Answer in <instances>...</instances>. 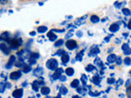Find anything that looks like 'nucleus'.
Here are the masks:
<instances>
[{
	"label": "nucleus",
	"mask_w": 131,
	"mask_h": 98,
	"mask_svg": "<svg viewBox=\"0 0 131 98\" xmlns=\"http://www.w3.org/2000/svg\"><path fill=\"white\" fill-rule=\"evenodd\" d=\"M10 45L11 49L16 50L18 48H20V46L22 45V39L21 38H11L10 40L7 42Z\"/></svg>",
	"instance_id": "f257e3e1"
},
{
	"label": "nucleus",
	"mask_w": 131,
	"mask_h": 98,
	"mask_svg": "<svg viewBox=\"0 0 131 98\" xmlns=\"http://www.w3.org/2000/svg\"><path fill=\"white\" fill-rule=\"evenodd\" d=\"M46 66L50 70H56L58 68V62L54 58H50L46 62Z\"/></svg>",
	"instance_id": "f03ea898"
},
{
	"label": "nucleus",
	"mask_w": 131,
	"mask_h": 98,
	"mask_svg": "<svg viewBox=\"0 0 131 98\" xmlns=\"http://www.w3.org/2000/svg\"><path fill=\"white\" fill-rule=\"evenodd\" d=\"M66 47L71 51L74 50L75 48H77V43L74 39H68V40L66 42Z\"/></svg>",
	"instance_id": "7ed1b4c3"
},
{
	"label": "nucleus",
	"mask_w": 131,
	"mask_h": 98,
	"mask_svg": "<svg viewBox=\"0 0 131 98\" xmlns=\"http://www.w3.org/2000/svg\"><path fill=\"white\" fill-rule=\"evenodd\" d=\"M0 50L5 55H9L11 52V48L7 46L5 43H2V44H0Z\"/></svg>",
	"instance_id": "20e7f679"
},
{
	"label": "nucleus",
	"mask_w": 131,
	"mask_h": 98,
	"mask_svg": "<svg viewBox=\"0 0 131 98\" xmlns=\"http://www.w3.org/2000/svg\"><path fill=\"white\" fill-rule=\"evenodd\" d=\"M54 74H53V80H57L59 79L60 76L61 75V74L63 73V69L62 68H57L56 70H54Z\"/></svg>",
	"instance_id": "39448f33"
},
{
	"label": "nucleus",
	"mask_w": 131,
	"mask_h": 98,
	"mask_svg": "<svg viewBox=\"0 0 131 98\" xmlns=\"http://www.w3.org/2000/svg\"><path fill=\"white\" fill-rule=\"evenodd\" d=\"M100 53V49L97 46H94V48H92L91 50H90V52L89 53H88V57H96L98 54Z\"/></svg>",
	"instance_id": "423d86ee"
},
{
	"label": "nucleus",
	"mask_w": 131,
	"mask_h": 98,
	"mask_svg": "<svg viewBox=\"0 0 131 98\" xmlns=\"http://www.w3.org/2000/svg\"><path fill=\"white\" fill-rule=\"evenodd\" d=\"M21 77V71H14L10 74V78L11 80H17Z\"/></svg>",
	"instance_id": "0eeeda50"
},
{
	"label": "nucleus",
	"mask_w": 131,
	"mask_h": 98,
	"mask_svg": "<svg viewBox=\"0 0 131 98\" xmlns=\"http://www.w3.org/2000/svg\"><path fill=\"white\" fill-rule=\"evenodd\" d=\"M15 61H16V57L15 56H11L7 63L6 64V69H9L13 66V64H15Z\"/></svg>",
	"instance_id": "6e6552de"
},
{
	"label": "nucleus",
	"mask_w": 131,
	"mask_h": 98,
	"mask_svg": "<svg viewBox=\"0 0 131 98\" xmlns=\"http://www.w3.org/2000/svg\"><path fill=\"white\" fill-rule=\"evenodd\" d=\"M121 49L123 51V52H124L125 55L126 56H128V55H130L131 54V48L129 47V44H124L121 47Z\"/></svg>",
	"instance_id": "1a4fd4ad"
},
{
	"label": "nucleus",
	"mask_w": 131,
	"mask_h": 98,
	"mask_svg": "<svg viewBox=\"0 0 131 98\" xmlns=\"http://www.w3.org/2000/svg\"><path fill=\"white\" fill-rule=\"evenodd\" d=\"M22 96H23V89L22 88L16 89L12 92V96L14 98H21Z\"/></svg>",
	"instance_id": "9d476101"
},
{
	"label": "nucleus",
	"mask_w": 131,
	"mask_h": 98,
	"mask_svg": "<svg viewBox=\"0 0 131 98\" xmlns=\"http://www.w3.org/2000/svg\"><path fill=\"white\" fill-rule=\"evenodd\" d=\"M91 82L93 83L94 85L99 86L100 83H101V78H100L98 74H95V75L91 78Z\"/></svg>",
	"instance_id": "9b49d317"
},
{
	"label": "nucleus",
	"mask_w": 131,
	"mask_h": 98,
	"mask_svg": "<svg viewBox=\"0 0 131 98\" xmlns=\"http://www.w3.org/2000/svg\"><path fill=\"white\" fill-rule=\"evenodd\" d=\"M119 29H120V25H118V23H113V24H111L109 27V30L112 33L117 32Z\"/></svg>",
	"instance_id": "f8f14e48"
},
{
	"label": "nucleus",
	"mask_w": 131,
	"mask_h": 98,
	"mask_svg": "<svg viewBox=\"0 0 131 98\" xmlns=\"http://www.w3.org/2000/svg\"><path fill=\"white\" fill-rule=\"evenodd\" d=\"M11 39L10 36H9V33L8 32H4L3 34H2L0 35V41H5V42H8Z\"/></svg>",
	"instance_id": "ddd939ff"
},
{
	"label": "nucleus",
	"mask_w": 131,
	"mask_h": 98,
	"mask_svg": "<svg viewBox=\"0 0 131 98\" xmlns=\"http://www.w3.org/2000/svg\"><path fill=\"white\" fill-rule=\"evenodd\" d=\"M44 74V69L42 67H37L34 70V76H38V77H40Z\"/></svg>",
	"instance_id": "4468645a"
},
{
	"label": "nucleus",
	"mask_w": 131,
	"mask_h": 98,
	"mask_svg": "<svg viewBox=\"0 0 131 98\" xmlns=\"http://www.w3.org/2000/svg\"><path fill=\"white\" fill-rule=\"evenodd\" d=\"M47 36H48V38H49V40L51 41V42H54V41H56V40H57V34H55L54 32H53V31H52V30H51V31H49V32L48 33Z\"/></svg>",
	"instance_id": "2eb2a0df"
},
{
	"label": "nucleus",
	"mask_w": 131,
	"mask_h": 98,
	"mask_svg": "<svg viewBox=\"0 0 131 98\" xmlns=\"http://www.w3.org/2000/svg\"><path fill=\"white\" fill-rule=\"evenodd\" d=\"M116 58L117 57L115 54L111 53L107 57V61H108V63H114V62L116 61Z\"/></svg>",
	"instance_id": "dca6fc26"
},
{
	"label": "nucleus",
	"mask_w": 131,
	"mask_h": 98,
	"mask_svg": "<svg viewBox=\"0 0 131 98\" xmlns=\"http://www.w3.org/2000/svg\"><path fill=\"white\" fill-rule=\"evenodd\" d=\"M84 50H85V49H83L82 51H80V52L79 53H77L76 57H75V60H76V61H82V60H83V57H84Z\"/></svg>",
	"instance_id": "f3484780"
},
{
	"label": "nucleus",
	"mask_w": 131,
	"mask_h": 98,
	"mask_svg": "<svg viewBox=\"0 0 131 98\" xmlns=\"http://www.w3.org/2000/svg\"><path fill=\"white\" fill-rule=\"evenodd\" d=\"M69 61H70V57H69V55L67 53H65L64 55L61 56V61L63 62L64 65H66L67 62H69Z\"/></svg>",
	"instance_id": "a211bd4d"
},
{
	"label": "nucleus",
	"mask_w": 131,
	"mask_h": 98,
	"mask_svg": "<svg viewBox=\"0 0 131 98\" xmlns=\"http://www.w3.org/2000/svg\"><path fill=\"white\" fill-rule=\"evenodd\" d=\"M66 74H67V75H68V76H72L73 74H75V70H74V69L73 68H71V67H68V68H67L66 69Z\"/></svg>",
	"instance_id": "6ab92c4d"
},
{
	"label": "nucleus",
	"mask_w": 131,
	"mask_h": 98,
	"mask_svg": "<svg viewBox=\"0 0 131 98\" xmlns=\"http://www.w3.org/2000/svg\"><path fill=\"white\" fill-rule=\"evenodd\" d=\"M38 88H40V84H38L37 80H34L32 83V89L34 90V92H38Z\"/></svg>",
	"instance_id": "aec40b11"
},
{
	"label": "nucleus",
	"mask_w": 131,
	"mask_h": 98,
	"mask_svg": "<svg viewBox=\"0 0 131 98\" xmlns=\"http://www.w3.org/2000/svg\"><path fill=\"white\" fill-rule=\"evenodd\" d=\"M41 93L43 94V95H45L47 96L50 93V88L48 87H43L41 88Z\"/></svg>",
	"instance_id": "412c9836"
},
{
	"label": "nucleus",
	"mask_w": 131,
	"mask_h": 98,
	"mask_svg": "<svg viewBox=\"0 0 131 98\" xmlns=\"http://www.w3.org/2000/svg\"><path fill=\"white\" fill-rule=\"evenodd\" d=\"M99 21H100V19H99V17H98V16H96V15L91 16V17H90V21H91L92 23H94V24H96V23L99 22Z\"/></svg>",
	"instance_id": "4be33fe9"
},
{
	"label": "nucleus",
	"mask_w": 131,
	"mask_h": 98,
	"mask_svg": "<svg viewBox=\"0 0 131 98\" xmlns=\"http://www.w3.org/2000/svg\"><path fill=\"white\" fill-rule=\"evenodd\" d=\"M80 85V81L79 79H74L71 83V87L73 88H77Z\"/></svg>",
	"instance_id": "5701e85b"
},
{
	"label": "nucleus",
	"mask_w": 131,
	"mask_h": 98,
	"mask_svg": "<svg viewBox=\"0 0 131 98\" xmlns=\"http://www.w3.org/2000/svg\"><path fill=\"white\" fill-rule=\"evenodd\" d=\"M25 64V62L24 61H23V59L21 58V59H19V61H17V62H15V65L17 66V67H23Z\"/></svg>",
	"instance_id": "b1692460"
},
{
	"label": "nucleus",
	"mask_w": 131,
	"mask_h": 98,
	"mask_svg": "<svg viewBox=\"0 0 131 98\" xmlns=\"http://www.w3.org/2000/svg\"><path fill=\"white\" fill-rule=\"evenodd\" d=\"M31 66L30 65H25L24 66H23L22 67V71L24 72V73H25V74H27V73H29V72H30L31 71Z\"/></svg>",
	"instance_id": "393cba45"
},
{
	"label": "nucleus",
	"mask_w": 131,
	"mask_h": 98,
	"mask_svg": "<svg viewBox=\"0 0 131 98\" xmlns=\"http://www.w3.org/2000/svg\"><path fill=\"white\" fill-rule=\"evenodd\" d=\"M38 33H40V34H43V33H45L46 31L48 30V28L46 26H44V25H41V26H40V27H38Z\"/></svg>",
	"instance_id": "a878e982"
},
{
	"label": "nucleus",
	"mask_w": 131,
	"mask_h": 98,
	"mask_svg": "<svg viewBox=\"0 0 131 98\" xmlns=\"http://www.w3.org/2000/svg\"><path fill=\"white\" fill-rule=\"evenodd\" d=\"M95 69H96L95 66L94 65H92V64L88 65L86 67H85V70H86L87 72H92V71H94Z\"/></svg>",
	"instance_id": "bb28decb"
},
{
	"label": "nucleus",
	"mask_w": 131,
	"mask_h": 98,
	"mask_svg": "<svg viewBox=\"0 0 131 98\" xmlns=\"http://www.w3.org/2000/svg\"><path fill=\"white\" fill-rule=\"evenodd\" d=\"M60 93L61 95H67L68 93V89L66 87H64V86H61L60 88Z\"/></svg>",
	"instance_id": "cd10ccee"
},
{
	"label": "nucleus",
	"mask_w": 131,
	"mask_h": 98,
	"mask_svg": "<svg viewBox=\"0 0 131 98\" xmlns=\"http://www.w3.org/2000/svg\"><path fill=\"white\" fill-rule=\"evenodd\" d=\"M86 88H77V92L80 93V94H82L83 96H85L86 95Z\"/></svg>",
	"instance_id": "c85d7f7f"
},
{
	"label": "nucleus",
	"mask_w": 131,
	"mask_h": 98,
	"mask_svg": "<svg viewBox=\"0 0 131 98\" xmlns=\"http://www.w3.org/2000/svg\"><path fill=\"white\" fill-rule=\"evenodd\" d=\"M94 63H95V65H97L98 67H102L103 66V63H102V61L100 60V58H98V57H97L95 59V61H94Z\"/></svg>",
	"instance_id": "c756f323"
},
{
	"label": "nucleus",
	"mask_w": 131,
	"mask_h": 98,
	"mask_svg": "<svg viewBox=\"0 0 131 98\" xmlns=\"http://www.w3.org/2000/svg\"><path fill=\"white\" fill-rule=\"evenodd\" d=\"M122 13L125 16H126V17H129V16H131V11L128 8H123Z\"/></svg>",
	"instance_id": "7c9ffc66"
},
{
	"label": "nucleus",
	"mask_w": 131,
	"mask_h": 98,
	"mask_svg": "<svg viewBox=\"0 0 131 98\" xmlns=\"http://www.w3.org/2000/svg\"><path fill=\"white\" fill-rule=\"evenodd\" d=\"M64 44V40L63 39H59V40L56 41V43L54 44V46L55 47H61Z\"/></svg>",
	"instance_id": "2f4dec72"
},
{
	"label": "nucleus",
	"mask_w": 131,
	"mask_h": 98,
	"mask_svg": "<svg viewBox=\"0 0 131 98\" xmlns=\"http://www.w3.org/2000/svg\"><path fill=\"white\" fill-rule=\"evenodd\" d=\"M5 89H6L5 83H3V82H1V83H0V93L4 92Z\"/></svg>",
	"instance_id": "473e14b6"
},
{
	"label": "nucleus",
	"mask_w": 131,
	"mask_h": 98,
	"mask_svg": "<svg viewBox=\"0 0 131 98\" xmlns=\"http://www.w3.org/2000/svg\"><path fill=\"white\" fill-rule=\"evenodd\" d=\"M126 94H127V97L131 98V85L127 87V88H126Z\"/></svg>",
	"instance_id": "72a5a7b5"
},
{
	"label": "nucleus",
	"mask_w": 131,
	"mask_h": 98,
	"mask_svg": "<svg viewBox=\"0 0 131 98\" xmlns=\"http://www.w3.org/2000/svg\"><path fill=\"white\" fill-rule=\"evenodd\" d=\"M123 62H124L125 65H131V58L130 57H125Z\"/></svg>",
	"instance_id": "f704fd0d"
},
{
	"label": "nucleus",
	"mask_w": 131,
	"mask_h": 98,
	"mask_svg": "<svg viewBox=\"0 0 131 98\" xmlns=\"http://www.w3.org/2000/svg\"><path fill=\"white\" fill-rule=\"evenodd\" d=\"M80 80H81V82L84 83V84H86L87 81H88V78L87 76L85 75V74H82L81 75V78H80Z\"/></svg>",
	"instance_id": "c9c22d12"
},
{
	"label": "nucleus",
	"mask_w": 131,
	"mask_h": 98,
	"mask_svg": "<svg viewBox=\"0 0 131 98\" xmlns=\"http://www.w3.org/2000/svg\"><path fill=\"white\" fill-rule=\"evenodd\" d=\"M73 33H74V30H71L67 34H66V38L69 39L71 37H72L73 36Z\"/></svg>",
	"instance_id": "e433bc0d"
},
{
	"label": "nucleus",
	"mask_w": 131,
	"mask_h": 98,
	"mask_svg": "<svg viewBox=\"0 0 131 98\" xmlns=\"http://www.w3.org/2000/svg\"><path fill=\"white\" fill-rule=\"evenodd\" d=\"M101 93H102V92H93L92 91L88 92V94H89V96H98Z\"/></svg>",
	"instance_id": "4c0bfd02"
},
{
	"label": "nucleus",
	"mask_w": 131,
	"mask_h": 98,
	"mask_svg": "<svg viewBox=\"0 0 131 98\" xmlns=\"http://www.w3.org/2000/svg\"><path fill=\"white\" fill-rule=\"evenodd\" d=\"M65 53H67L66 52V51L65 50H63V49H59L58 51H57V53H56V55H58V56H62V55H64Z\"/></svg>",
	"instance_id": "58836bf2"
},
{
	"label": "nucleus",
	"mask_w": 131,
	"mask_h": 98,
	"mask_svg": "<svg viewBox=\"0 0 131 98\" xmlns=\"http://www.w3.org/2000/svg\"><path fill=\"white\" fill-rule=\"evenodd\" d=\"M29 62H30V65H34V64H36V59H34L33 57H30L29 58Z\"/></svg>",
	"instance_id": "ea45409f"
},
{
	"label": "nucleus",
	"mask_w": 131,
	"mask_h": 98,
	"mask_svg": "<svg viewBox=\"0 0 131 98\" xmlns=\"http://www.w3.org/2000/svg\"><path fill=\"white\" fill-rule=\"evenodd\" d=\"M107 83H108V84H113L115 83V78H110L107 79Z\"/></svg>",
	"instance_id": "a19ab883"
},
{
	"label": "nucleus",
	"mask_w": 131,
	"mask_h": 98,
	"mask_svg": "<svg viewBox=\"0 0 131 98\" xmlns=\"http://www.w3.org/2000/svg\"><path fill=\"white\" fill-rule=\"evenodd\" d=\"M116 65H121V64H122V59H121V57H119L118 58H116Z\"/></svg>",
	"instance_id": "79ce46f5"
},
{
	"label": "nucleus",
	"mask_w": 131,
	"mask_h": 98,
	"mask_svg": "<svg viewBox=\"0 0 131 98\" xmlns=\"http://www.w3.org/2000/svg\"><path fill=\"white\" fill-rule=\"evenodd\" d=\"M31 57H33V58H34V59H38V58H40V54L38 53H36V52H34V53H32L31 54V56H30Z\"/></svg>",
	"instance_id": "37998d69"
},
{
	"label": "nucleus",
	"mask_w": 131,
	"mask_h": 98,
	"mask_svg": "<svg viewBox=\"0 0 131 98\" xmlns=\"http://www.w3.org/2000/svg\"><path fill=\"white\" fill-rule=\"evenodd\" d=\"M83 34H83V32L81 30H79V31H77V32H76V36L78 38H81L83 36Z\"/></svg>",
	"instance_id": "c03bdc74"
},
{
	"label": "nucleus",
	"mask_w": 131,
	"mask_h": 98,
	"mask_svg": "<svg viewBox=\"0 0 131 98\" xmlns=\"http://www.w3.org/2000/svg\"><path fill=\"white\" fill-rule=\"evenodd\" d=\"M59 80L61 82H66V80H67V77H66L65 75H61L59 78Z\"/></svg>",
	"instance_id": "a18cd8bd"
},
{
	"label": "nucleus",
	"mask_w": 131,
	"mask_h": 98,
	"mask_svg": "<svg viewBox=\"0 0 131 98\" xmlns=\"http://www.w3.org/2000/svg\"><path fill=\"white\" fill-rule=\"evenodd\" d=\"M7 0H0V4H2V5L7 4Z\"/></svg>",
	"instance_id": "49530a36"
},
{
	"label": "nucleus",
	"mask_w": 131,
	"mask_h": 98,
	"mask_svg": "<svg viewBox=\"0 0 131 98\" xmlns=\"http://www.w3.org/2000/svg\"><path fill=\"white\" fill-rule=\"evenodd\" d=\"M5 86H6V88H11V83H7H7H5Z\"/></svg>",
	"instance_id": "de8ad7c7"
},
{
	"label": "nucleus",
	"mask_w": 131,
	"mask_h": 98,
	"mask_svg": "<svg viewBox=\"0 0 131 98\" xmlns=\"http://www.w3.org/2000/svg\"><path fill=\"white\" fill-rule=\"evenodd\" d=\"M35 31H31V32L30 33V36H34V35H35Z\"/></svg>",
	"instance_id": "09e8293b"
},
{
	"label": "nucleus",
	"mask_w": 131,
	"mask_h": 98,
	"mask_svg": "<svg viewBox=\"0 0 131 98\" xmlns=\"http://www.w3.org/2000/svg\"><path fill=\"white\" fill-rule=\"evenodd\" d=\"M38 84H40V85H44V81H38Z\"/></svg>",
	"instance_id": "8fccbe9b"
},
{
	"label": "nucleus",
	"mask_w": 131,
	"mask_h": 98,
	"mask_svg": "<svg viewBox=\"0 0 131 98\" xmlns=\"http://www.w3.org/2000/svg\"><path fill=\"white\" fill-rule=\"evenodd\" d=\"M127 27H128V29L129 30H131V21L128 24V25H127Z\"/></svg>",
	"instance_id": "3c124183"
},
{
	"label": "nucleus",
	"mask_w": 131,
	"mask_h": 98,
	"mask_svg": "<svg viewBox=\"0 0 131 98\" xmlns=\"http://www.w3.org/2000/svg\"><path fill=\"white\" fill-rule=\"evenodd\" d=\"M53 98H61V93H59L58 95H57V96H55V97H53Z\"/></svg>",
	"instance_id": "603ef678"
},
{
	"label": "nucleus",
	"mask_w": 131,
	"mask_h": 98,
	"mask_svg": "<svg viewBox=\"0 0 131 98\" xmlns=\"http://www.w3.org/2000/svg\"><path fill=\"white\" fill-rule=\"evenodd\" d=\"M71 98H80V97L79 96H76V95H75V96H73Z\"/></svg>",
	"instance_id": "864d4df0"
},
{
	"label": "nucleus",
	"mask_w": 131,
	"mask_h": 98,
	"mask_svg": "<svg viewBox=\"0 0 131 98\" xmlns=\"http://www.w3.org/2000/svg\"><path fill=\"white\" fill-rule=\"evenodd\" d=\"M123 35H124L125 37H127V35H128V34H127V33H125V34H123Z\"/></svg>",
	"instance_id": "5fc2aeb1"
},
{
	"label": "nucleus",
	"mask_w": 131,
	"mask_h": 98,
	"mask_svg": "<svg viewBox=\"0 0 131 98\" xmlns=\"http://www.w3.org/2000/svg\"><path fill=\"white\" fill-rule=\"evenodd\" d=\"M110 69H114V66H111Z\"/></svg>",
	"instance_id": "6e6d98bb"
},
{
	"label": "nucleus",
	"mask_w": 131,
	"mask_h": 98,
	"mask_svg": "<svg viewBox=\"0 0 131 98\" xmlns=\"http://www.w3.org/2000/svg\"><path fill=\"white\" fill-rule=\"evenodd\" d=\"M29 98H35V97H34V96H31V97H29Z\"/></svg>",
	"instance_id": "4d7b16f0"
},
{
	"label": "nucleus",
	"mask_w": 131,
	"mask_h": 98,
	"mask_svg": "<svg viewBox=\"0 0 131 98\" xmlns=\"http://www.w3.org/2000/svg\"><path fill=\"white\" fill-rule=\"evenodd\" d=\"M46 98H52V97H50V96H47V97H46Z\"/></svg>",
	"instance_id": "13d9d810"
},
{
	"label": "nucleus",
	"mask_w": 131,
	"mask_h": 98,
	"mask_svg": "<svg viewBox=\"0 0 131 98\" xmlns=\"http://www.w3.org/2000/svg\"><path fill=\"white\" fill-rule=\"evenodd\" d=\"M0 98H2V97H1V96H0Z\"/></svg>",
	"instance_id": "bf43d9fd"
}]
</instances>
